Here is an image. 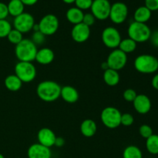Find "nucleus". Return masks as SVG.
Segmentation results:
<instances>
[{"instance_id": "43", "label": "nucleus", "mask_w": 158, "mask_h": 158, "mask_svg": "<svg viewBox=\"0 0 158 158\" xmlns=\"http://www.w3.org/2000/svg\"><path fill=\"white\" fill-rule=\"evenodd\" d=\"M65 3H67V4H72V3L75 2L76 0H63Z\"/></svg>"}, {"instance_id": "6", "label": "nucleus", "mask_w": 158, "mask_h": 158, "mask_svg": "<svg viewBox=\"0 0 158 158\" xmlns=\"http://www.w3.org/2000/svg\"><path fill=\"white\" fill-rule=\"evenodd\" d=\"M15 75L23 83H30L36 77V69L30 62H19L15 66Z\"/></svg>"}, {"instance_id": "25", "label": "nucleus", "mask_w": 158, "mask_h": 158, "mask_svg": "<svg viewBox=\"0 0 158 158\" xmlns=\"http://www.w3.org/2000/svg\"><path fill=\"white\" fill-rule=\"evenodd\" d=\"M137 43L132 39L128 37V38L123 39L120 41L118 49L127 55V53H131L135 51L137 49Z\"/></svg>"}, {"instance_id": "16", "label": "nucleus", "mask_w": 158, "mask_h": 158, "mask_svg": "<svg viewBox=\"0 0 158 158\" xmlns=\"http://www.w3.org/2000/svg\"><path fill=\"white\" fill-rule=\"evenodd\" d=\"M29 158H51L50 148H46L40 143H33L29 148L27 151Z\"/></svg>"}, {"instance_id": "3", "label": "nucleus", "mask_w": 158, "mask_h": 158, "mask_svg": "<svg viewBox=\"0 0 158 158\" xmlns=\"http://www.w3.org/2000/svg\"><path fill=\"white\" fill-rule=\"evenodd\" d=\"M134 68L143 74L154 73L158 70V59L150 54H141L134 60Z\"/></svg>"}, {"instance_id": "4", "label": "nucleus", "mask_w": 158, "mask_h": 158, "mask_svg": "<svg viewBox=\"0 0 158 158\" xmlns=\"http://www.w3.org/2000/svg\"><path fill=\"white\" fill-rule=\"evenodd\" d=\"M151 28L146 23H140L137 22H133L130 24L127 29V33L129 38L138 43H145L150 40L151 35Z\"/></svg>"}, {"instance_id": "1", "label": "nucleus", "mask_w": 158, "mask_h": 158, "mask_svg": "<svg viewBox=\"0 0 158 158\" xmlns=\"http://www.w3.org/2000/svg\"><path fill=\"white\" fill-rule=\"evenodd\" d=\"M61 86L52 80H44L38 84L36 88L37 96L45 102H53L60 97Z\"/></svg>"}, {"instance_id": "24", "label": "nucleus", "mask_w": 158, "mask_h": 158, "mask_svg": "<svg viewBox=\"0 0 158 158\" xmlns=\"http://www.w3.org/2000/svg\"><path fill=\"white\" fill-rule=\"evenodd\" d=\"M7 7L9 15L14 17L18 16L24 12L25 5L22 2L21 0H10Z\"/></svg>"}, {"instance_id": "14", "label": "nucleus", "mask_w": 158, "mask_h": 158, "mask_svg": "<svg viewBox=\"0 0 158 158\" xmlns=\"http://www.w3.org/2000/svg\"><path fill=\"white\" fill-rule=\"evenodd\" d=\"M56 138V136L55 133L52 130L47 127L40 129L37 134L38 143L46 148H50L51 147L54 146Z\"/></svg>"}, {"instance_id": "9", "label": "nucleus", "mask_w": 158, "mask_h": 158, "mask_svg": "<svg viewBox=\"0 0 158 158\" xmlns=\"http://www.w3.org/2000/svg\"><path fill=\"white\" fill-rule=\"evenodd\" d=\"M35 25L34 17L28 12H23L18 16L15 17L13 20L14 29L19 31L23 34L32 30Z\"/></svg>"}, {"instance_id": "13", "label": "nucleus", "mask_w": 158, "mask_h": 158, "mask_svg": "<svg viewBox=\"0 0 158 158\" xmlns=\"http://www.w3.org/2000/svg\"><path fill=\"white\" fill-rule=\"evenodd\" d=\"M90 33V27L85 25L84 23H80L79 24L74 25L71 31V36L76 43H83L89 38Z\"/></svg>"}, {"instance_id": "10", "label": "nucleus", "mask_w": 158, "mask_h": 158, "mask_svg": "<svg viewBox=\"0 0 158 158\" xmlns=\"http://www.w3.org/2000/svg\"><path fill=\"white\" fill-rule=\"evenodd\" d=\"M106 62L109 69L120 70L127 63V55L119 49H115L109 54Z\"/></svg>"}, {"instance_id": "41", "label": "nucleus", "mask_w": 158, "mask_h": 158, "mask_svg": "<svg viewBox=\"0 0 158 158\" xmlns=\"http://www.w3.org/2000/svg\"><path fill=\"white\" fill-rule=\"evenodd\" d=\"M21 1L25 6H33L39 0H21Z\"/></svg>"}, {"instance_id": "40", "label": "nucleus", "mask_w": 158, "mask_h": 158, "mask_svg": "<svg viewBox=\"0 0 158 158\" xmlns=\"http://www.w3.org/2000/svg\"><path fill=\"white\" fill-rule=\"evenodd\" d=\"M151 85H152L153 88L158 90V73L155 74L154 76V77L152 78L151 80Z\"/></svg>"}, {"instance_id": "22", "label": "nucleus", "mask_w": 158, "mask_h": 158, "mask_svg": "<svg viewBox=\"0 0 158 158\" xmlns=\"http://www.w3.org/2000/svg\"><path fill=\"white\" fill-rule=\"evenodd\" d=\"M103 81L107 86H115L120 82V74L118 71L112 69H107L103 73Z\"/></svg>"}, {"instance_id": "8", "label": "nucleus", "mask_w": 158, "mask_h": 158, "mask_svg": "<svg viewBox=\"0 0 158 158\" xmlns=\"http://www.w3.org/2000/svg\"><path fill=\"white\" fill-rule=\"evenodd\" d=\"M102 42L103 44L110 49H117L122 40L121 35L117 29L113 26L105 28L102 32Z\"/></svg>"}, {"instance_id": "5", "label": "nucleus", "mask_w": 158, "mask_h": 158, "mask_svg": "<svg viewBox=\"0 0 158 158\" xmlns=\"http://www.w3.org/2000/svg\"><path fill=\"white\" fill-rule=\"evenodd\" d=\"M122 114L117 108L107 106L102 110L100 120L106 127L109 129H116L120 125Z\"/></svg>"}, {"instance_id": "17", "label": "nucleus", "mask_w": 158, "mask_h": 158, "mask_svg": "<svg viewBox=\"0 0 158 158\" xmlns=\"http://www.w3.org/2000/svg\"><path fill=\"white\" fill-rule=\"evenodd\" d=\"M55 58V53L50 48L44 47L37 51L35 60L41 65H48L52 63Z\"/></svg>"}, {"instance_id": "28", "label": "nucleus", "mask_w": 158, "mask_h": 158, "mask_svg": "<svg viewBox=\"0 0 158 158\" xmlns=\"http://www.w3.org/2000/svg\"><path fill=\"white\" fill-rule=\"evenodd\" d=\"M7 39L9 41V43L16 46L17 44H19L23 40V33L20 32L19 31L16 30V29H12V30L9 32V35H7Z\"/></svg>"}, {"instance_id": "34", "label": "nucleus", "mask_w": 158, "mask_h": 158, "mask_svg": "<svg viewBox=\"0 0 158 158\" xmlns=\"http://www.w3.org/2000/svg\"><path fill=\"white\" fill-rule=\"evenodd\" d=\"M45 37L46 36L41 32L37 31V32H34V33L32 34V39L31 40L37 46V45H41L44 43Z\"/></svg>"}, {"instance_id": "12", "label": "nucleus", "mask_w": 158, "mask_h": 158, "mask_svg": "<svg viewBox=\"0 0 158 158\" xmlns=\"http://www.w3.org/2000/svg\"><path fill=\"white\" fill-rule=\"evenodd\" d=\"M128 16V7L122 2H117L111 5L109 18L115 24L124 23Z\"/></svg>"}, {"instance_id": "36", "label": "nucleus", "mask_w": 158, "mask_h": 158, "mask_svg": "<svg viewBox=\"0 0 158 158\" xmlns=\"http://www.w3.org/2000/svg\"><path fill=\"white\" fill-rule=\"evenodd\" d=\"M145 6L151 12L158 10V0H145Z\"/></svg>"}, {"instance_id": "27", "label": "nucleus", "mask_w": 158, "mask_h": 158, "mask_svg": "<svg viewBox=\"0 0 158 158\" xmlns=\"http://www.w3.org/2000/svg\"><path fill=\"white\" fill-rule=\"evenodd\" d=\"M146 140V148L148 152L153 155L158 154V134H152Z\"/></svg>"}, {"instance_id": "33", "label": "nucleus", "mask_w": 158, "mask_h": 158, "mask_svg": "<svg viewBox=\"0 0 158 158\" xmlns=\"http://www.w3.org/2000/svg\"><path fill=\"white\" fill-rule=\"evenodd\" d=\"M137 96V92L133 89H125L123 94V99L127 102H134V100H135Z\"/></svg>"}, {"instance_id": "35", "label": "nucleus", "mask_w": 158, "mask_h": 158, "mask_svg": "<svg viewBox=\"0 0 158 158\" xmlns=\"http://www.w3.org/2000/svg\"><path fill=\"white\" fill-rule=\"evenodd\" d=\"M96 18L94 17V15L92 13H86L84 14L83 18V22L82 23H84L85 25L88 26L89 27L92 26L95 23Z\"/></svg>"}, {"instance_id": "42", "label": "nucleus", "mask_w": 158, "mask_h": 158, "mask_svg": "<svg viewBox=\"0 0 158 158\" xmlns=\"http://www.w3.org/2000/svg\"><path fill=\"white\" fill-rule=\"evenodd\" d=\"M101 68L103 69H104V71L106 70V69H109V66H108V65H107V63H106V62H104V63H102Z\"/></svg>"}, {"instance_id": "19", "label": "nucleus", "mask_w": 158, "mask_h": 158, "mask_svg": "<svg viewBox=\"0 0 158 158\" xmlns=\"http://www.w3.org/2000/svg\"><path fill=\"white\" fill-rule=\"evenodd\" d=\"M81 134L86 137H92L97 131V125L94 120L91 119H86L81 123L80 125Z\"/></svg>"}, {"instance_id": "18", "label": "nucleus", "mask_w": 158, "mask_h": 158, "mask_svg": "<svg viewBox=\"0 0 158 158\" xmlns=\"http://www.w3.org/2000/svg\"><path fill=\"white\" fill-rule=\"evenodd\" d=\"M60 97L66 103H74L79 100V92L76 88L72 86H64L61 88Z\"/></svg>"}, {"instance_id": "15", "label": "nucleus", "mask_w": 158, "mask_h": 158, "mask_svg": "<svg viewBox=\"0 0 158 158\" xmlns=\"http://www.w3.org/2000/svg\"><path fill=\"white\" fill-rule=\"evenodd\" d=\"M133 105L138 114H146L150 112L151 109V100L145 94H139L133 102Z\"/></svg>"}, {"instance_id": "38", "label": "nucleus", "mask_w": 158, "mask_h": 158, "mask_svg": "<svg viewBox=\"0 0 158 158\" xmlns=\"http://www.w3.org/2000/svg\"><path fill=\"white\" fill-rule=\"evenodd\" d=\"M149 40H151V44H152L154 47L158 48V30L151 32V35Z\"/></svg>"}, {"instance_id": "29", "label": "nucleus", "mask_w": 158, "mask_h": 158, "mask_svg": "<svg viewBox=\"0 0 158 158\" xmlns=\"http://www.w3.org/2000/svg\"><path fill=\"white\" fill-rule=\"evenodd\" d=\"M12 30V26L10 23L6 19L0 20V39L6 38Z\"/></svg>"}, {"instance_id": "44", "label": "nucleus", "mask_w": 158, "mask_h": 158, "mask_svg": "<svg viewBox=\"0 0 158 158\" xmlns=\"http://www.w3.org/2000/svg\"><path fill=\"white\" fill-rule=\"evenodd\" d=\"M0 158H5V157H4V156L2 155V154H0Z\"/></svg>"}, {"instance_id": "21", "label": "nucleus", "mask_w": 158, "mask_h": 158, "mask_svg": "<svg viewBox=\"0 0 158 158\" xmlns=\"http://www.w3.org/2000/svg\"><path fill=\"white\" fill-rule=\"evenodd\" d=\"M152 12L145 6H140L134 12V21L140 23H146L151 18Z\"/></svg>"}, {"instance_id": "30", "label": "nucleus", "mask_w": 158, "mask_h": 158, "mask_svg": "<svg viewBox=\"0 0 158 158\" xmlns=\"http://www.w3.org/2000/svg\"><path fill=\"white\" fill-rule=\"evenodd\" d=\"M139 134L143 138L148 139L152 134H154V133H153V129L151 126L148 124H143L139 128Z\"/></svg>"}, {"instance_id": "39", "label": "nucleus", "mask_w": 158, "mask_h": 158, "mask_svg": "<svg viewBox=\"0 0 158 158\" xmlns=\"http://www.w3.org/2000/svg\"><path fill=\"white\" fill-rule=\"evenodd\" d=\"M65 144V140L63 137H56L55 140V144L54 146L57 147V148H62L63 145Z\"/></svg>"}, {"instance_id": "26", "label": "nucleus", "mask_w": 158, "mask_h": 158, "mask_svg": "<svg viewBox=\"0 0 158 158\" xmlns=\"http://www.w3.org/2000/svg\"><path fill=\"white\" fill-rule=\"evenodd\" d=\"M123 158H143V154L138 147L130 145L123 151Z\"/></svg>"}, {"instance_id": "23", "label": "nucleus", "mask_w": 158, "mask_h": 158, "mask_svg": "<svg viewBox=\"0 0 158 158\" xmlns=\"http://www.w3.org/2000/svg\"><path fill=\"white\" fill-rule=\"evenodd\" d=\"M4 83L7 89H9V91H12V92H16V91L19 90L23 86V82L15 74L8 76L5 79Z\"/></svg>"}, {"instance_id": "11", "label": "nucleus", "mask_w": 158, "mask_h": 158, "mask_svg": "<svg viewBox=\"0 0 158 158\" xmlns=\"http://www.w3.org/2000/svg\"><path fill=\"white\" fill-rule=\"evenodd\" d=\"M90 9L97 19L105 20L110 16L111 4L109 0H94Z\"/></svg>"}, {"instance_id": "31", "label": "nucleus", "mask_w": 158, "mask_h": 158, "mask_svg": "<svg viewBox=\"0 0 158 158\" xmlns=\"http://www.w3.org/2000/svg\"><path fill=\"white\" fill-rule=\"evenodd\" d=\"M134 118L132 114H128V113L122 114L121 120H120V125H123L124 127H130L134 123Z\"/></svg>"}, {"instance_id": "37", "label": "nucleus", "mask_w": 158, "mask_h": 158, "mask_svg": "<svg viewBox=\"0 0 158 158\" xmlns=\"http://www.w3.org/2000/svg\"><path fill=\"white\" fill-rule=\"evenodd\" d=\"M8 15H9V11H8L7 5L0 2V20L6 19Z\"/></svg>"}, {"instance_id": "2", "label": "nucleus", "mask_w": 158, "mask_h": 158, "mask_svg": "<svg viewBox=\"0 0 158 158\" xmlns=\"http://www.w3.org/2000/svg\"><path fill=\"white\" fill-rule=\"evenodd\" d=\"M37 46L29 39H23L15 46V54L19 62H30L35 59L37 53Z\"/></svg>"}, {"instance_id": "32", "label": "nucleus", "mask_w": 158, "mask_h": 158, "mask_svg": "<svg viewBox=\"0 0 158 158\" xmlns=\"http://www.w3.org/2000/svg\"><path fill=\"white\" fill-rule=\"evenodd\" d=\"M93 1L94 0H76L74 3L76 4V7L83 11L90 9Z\"/></svg>"}, {"instance_id": "7", "label": "nucleus", "mask_w": 158, "mask_h": 158, "mask_svg": "<svg viewBox=\"0 0 158 158\" xmlns=\"http://www.w3.org/2000/svg\"><path fill=\"white\" fill-rule=\"evenodd\" d=\"M39 29L45 36L52 35L57 32L60 26L58 18L53 14H47L40 19L38 23Z\"/></svg>"}, {"instance_id": "20", "label": "nucleus", "mask_w": 158, "mask_h": 158, "mask_svg": "<svg viewBox=\"0 0 158 158\" xmlns=\"http://www.w3.org/2000/svg\"><path fill=\"white\" fill-rule=\"evenodd\" d=\"M83 15H84V13H83V11L77 7L69 8L66 11V16L68 21L73 25H77L82 23Z\"/></svg>"}]
</instances>
